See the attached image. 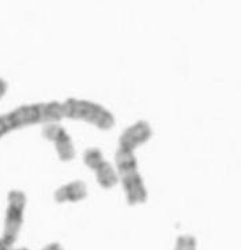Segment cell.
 Returning <instances> with one entry per match:
<instances>
[{"mask_svg":"<svg viewBox=\"0 0 241 250\" xmlns=\"http://www.w3.org/2000/svg\"><path fill=\"white\" fill-rule=\"evenodd\" d=\"M63 119V107L60 102L34 103L26 104L0 115V138L19 128L59 123Z\"/></svg>","mask_w":241,"mask_h":250,"instance_id":"obj_1","label":"cell"},{"mask_svg":"<svg viewBox=\"0 0 241 250\" xmlns=\"http://www.w3.org/2000/svg\"><path fill=\"white\" fill-rule=\"evenodd\" d=\"M114 162H116V171L120 178L128 205L146 203L148 198V188L139 172V166H138V159L135 156V152L117 146Z\"/></svg>","mask_w":241,"mask_h":250,"instance_id":"obj_2","label":"cell"},{"mask_svg":"<svg viewBox=\"0 0 241 250\" xmlns=\"http://www.w3.org/2000/svg\"><path fill=\"white\" fill-rule=\"evenodd\" d=\"M61 107L63 118L92 123L100 130H111L116 123L113 114L98 103L80 99H67L66 102L61 103Z\"/></svg>","mask_w":241,"mask_h":250,"instance_id":"obj_3","label":"cell"},{"mask_svg":"<svg viewBox=\"0 0 241 250\" xmlns=\"http://www.w3.org/2000/svg\"><path fill=\"white\" fill-rule=\"evenodd\" d=\"M27 198L26 194L20 190H11L7 196V209L4 217V230L0 241H3L7 246L13 248L17 242L19 231L25 219Z\"/></svg>","mask_w":241,"mask_h":250,"instance_id":"obj_4","label":"cell"},{"mask_svg":"<svg viewBox=\"0 0 241 250\" xmlns=\"http://www.w3.org/2000/svg\"><path fill=\"white\" fill-rule=\"evenodd\" d=\"M83 162L90 169H93L97 182L102 189H112L119 183L117 171L113 166L105 160L100 149L89 148L83 153Z\"/></svg>","mask_w":241,"mask_h":250,"instance_id":"obj_5","label":"cell"},{"mask_svg":"<svg viewBox=\"0 0 241 250\" xmlns=\"http://www.w3.org/2000/svg\"><path fill=\"white\" fill-rule=\"evenodd\" d=\"M42 135L55 145V149L61 162H71L75 157V146L67 130L60 123L44 125Z\"/></svg>","mask_w":241,"mask_h":250,"instance_id":"obj_6","label":"cell"},{"mask_svg":"<svg viewBox=\"0 0 241 250\" xmlns=\"http://www.w3.org/2000/svg\"><path fill=\"white\" fill-rule=\"evenodd\" d=\"M151 135L153 130L150 123L146 121H138L121 133L119 138V148L135 152L141 145L146 144L151 138Z\"/></svg>","mask_w":241,"mask_h":250,"instance_id":"obj_7","label":"cell"},{"mask_svg":"<svg viewBox=\"0 0 241 250\" xmlns=\"http://www.w3.org/2000/svg\"><path fill=\"white\" fill-rule=\"evenodd\" d=\"M55 201L59 204L79 203L87 197V186L82 181H73L55 191Z\"/></svg>","mask_w":241,"mask_h":250,"instance_id":"obj_8","label":"cell"},{"mask_svg":"<svg viewBox=\"0 0 241 250\" xmlns=\"http://www.w3.org/2000/svg\"><path fill=\"white\" fill-rule=\"evenodd\" d=\"M196 245H198L196 238L194 235L185 234V235H180V237L177 238L174 250H196L198 249Z\"/></svg>","mask_w":241,"mask_h":250,"instance_id":"obj_9","label":"cell"},{"mask_svg":"<svg viewBox=\"0 0 241 250\" xmlns=\"http://www.w3.org/2000/svg\"><path fill=\"white\" fill-rule=\"evenodd\" d=\"M7 89H8V83H7V81L6 80H3V78H0V100L4 97Z\"/></svg>","mask_w":241,"mask_h":250,"instance_id":"obj_10","label":"cell"},{"mask_svg":"<svg viewBox=\"0 0 241 250\" xmlns=\"http://www.w3.org/2000/svg\"><path fill=\"white\" fill-rule=\"evenodd\" d=\"M13 249V248H10V246H7L3 241H0V250H10Z\"/></svg>","mask_w":241,"mask_h":250,"instance_id":"obj_11","label":"cell"},{"mask_svg":"<svg viewBox=\"0 0 241 250\" xmlns=\"http://www.w3.org/2000/svg\"><path fill=\"white\" fill-rule=\"evenodd\" d=\"M10 250H27L26 248H20V249H10Z\"/></svg>","mask_w":241,"mask_h":250,"instance_id":"obj_12","label":"cell"}]
</instances>
